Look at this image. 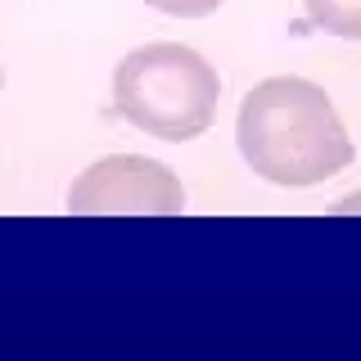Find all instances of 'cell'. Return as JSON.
<instances>
[{"mask_svg": "<svg viewBox=\"0 0 361 361\" xmlns=\"http://www.w3.org/2000/svg\"><path fill=\"white\" fill-rule=\"evenodd\" d=\"M235 145L244 163L271 185H321L353 163V140L316 82L267 77L244 95Z\"/></svg>", "mask_w": 361, "mask_h": 361, "instance_id": "cell-1", "label": "cell"}, {"mask_svg": "<svg viewBox=\"0 0 361 361\" xmlns=\"http://www.w3.org/2000/svg\"><path fill=\"white\" fill-rule=\"evenodd\" d=\"M353 212H361V190H357V195H348V199H338V203H334V217H353Z\"/></svg>", "mask_w": 361, "mask_h": 361, "instance_id": "cell-6", "label": "cell"}, {"mask_svg": "<svg viewBox=\"0 0 361 361\" xmlns=\"http://www.w3.org/2000/svg\"><path fill=\"white\" fill-rule=\"evenodd\" d=\"M145 5L158 9V14H172V18H208L226 0H145Z\"/></svg>", "mask_w": 361, "mask_h": 361, "instance_id": "cell-5", "label": "cell"}, {"mask_svg": "<svg viewBox=\"0 0 361 361\" xmlns=\"http://www.w3.org/2000/svg\"><path fill=\"white\" fill-rule=\"evenodd\" d=\"M185 190L176 172L145 154H113L90 163L68 190L73 217H176Z\"/></svg>", "mask_w": 361, "mask_h": 361, "instance_id": "cell-3", "label": "cell"}, {"mask_svg": "<svg viewBox=\"0 0 361 361\" xmlns=\"http://www.w3.org/2000/svg\"><path fill=\"white\" fill-rule=\"evenodd\" d=\"M221 82L199 50L176 41L140 45L113 73V104L158 140H195L217 118Z\"/></svg>", "mask_w": 361, "mask_h": 361, "instance_id": "cell-2", "label": "cell"}, {"mask_svg": "<svg viewBox=\"0 0 361 361\" xmlns=\"http://www.w3.org/2000/svg\"><path fill=\"white\" fill-rule=\"evenodd\" d=\"M302 5H307V18L330 37L361 41V0H302Z\"/></svg>", "mask_w": 361, "mask_h": 361, "instance_id": "cell-4", "label": "cell"}, {"mask_svg": "<svg viewBox=\"0 0 361 361\" xmlns=\"http://www.w3.org/2000/svg\"><path fill=\"white\" fill-rule=\"evenodd\" d=\"M0 77H5V73H0Z\"/></svg>", "mask_w": 361, "mask_h": 361, "instance_id": "cell-7", "label": "cell"}]
</instances>
